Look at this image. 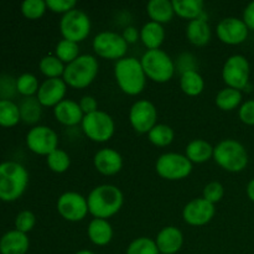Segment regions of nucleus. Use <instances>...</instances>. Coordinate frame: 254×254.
Here are the masks:
<instances>
[{
  "label": "nucleus",
  "instance_id": "49",
  "mask_svg": "<svg viewBox=\"0 0 254 254\" xmlns=\"http://www.w3.org/2000/svg\"><path fill=\"white\" fill-rule=\"evenodd\" d=\"M74 254H96V253L92 252V251H88V250H81V251H78V252H76Z\"/></svg>",
  "mask_w": 254,
  "mask_h": 254
},
{
  "label": "nucleus",
  "instance_id": "36",
  "mask_svg": "<svg viewBox=\"0 0 254 254\" xmlns=\"http://www.w3.org/2000/svg\"><path fill=\"white\" fill-rule=\"evenodd\" d=\"M40 84L41 83L35 74L25 72L16 78V91L24 97H34L37 94Z\"/></svg>",
  "mask_w": 254,
  "mask_h": 254
},
{
  "label": "nucleus",
  "instance_id": "45",
  "mask_svg": "<svg viewBox=\"0 0 254 254\" xmlns=\"http://www.w3.org/2000/svg\"><path fill=\"white\" fill-rule=\"evenodd\" d=\"M78 103L84 114H89L98 111V101H97L96 97L91 96V94H84V96H82Z\"/></svg>",
  "mask_w": 254,
  "mask_h": 254
},
{
  "label": "nucleus",
  "instance_id": "32",
  "mask_svg": "<svg viewBox=\"0 0 254 254\" xmlns=\"http://www.w3.org/2000/svg\"><path fill=\"white\" fill-rule=\"evenodd\" d=\"M20 121L19 106L11 99H0V126L10 128L16 126Z\"/></svg>",
  "mask_w": 254,
  "mask_h": 254
},
{
  "label": "nucleus",
  "instance_id": "1",
  "mask_svg": "<svg viewBox=\"0 0 254 254\" xmlns=\"http://www.w3.org/2000/svg\"><path fill=\"white\" fill-rule=\"evenodd\" d=\"M89 213L93 218H108L121 211L124 203L123 191L112 184H102L91 190L87 196Z\"/></svg>",
  "mask_w": 254,
  "mask_h": 254
},
{
  "label": "nucleus",
  "instance_id": "31",
  "mask_svg": "<svg viewBox=\"0 0 254 254\" xmlns=\"http://www.w3.org/2000/svg\"><path fill=\"white\" fill-rule=\"evenodd\" d=\"M148 139L153 145L164 148L173 143L175 139V131L168 124L158 123L148 133Z\"/></svg>",
  "mask_w": 254,
  "mask_h": 254
},
{
  "label": "nucleus",
  "instance_id": "37",
  "mask_svg": "<svg viewBox=\"0 0 254 254\" xmlns=\"http://www.w3.org/2000/svg\"><path fill=\"white\" fill-rule=\"evenodd\" d=\"M155 240L149 237H138L131 241L127 247L126 254H159Z\"/></svg>",
  "mask_w": 254,
  "mask_h": 254
},
{
  "label": "nucleus",
  "instance_id": "15",
  "mask_svg": "<svg viewBox=\"0 0 254 254\" xmlns=\"http://www.w3.org/2000/svg\"><path fill=\"white\" fill-rule=\"evenodd\" d=\"M216 215V207L203 197H196L189 201L183 208V220L188 225L200 227L212 221Z\"/></svg>",
  "mask_w": 254,
  "mask_h": 254
},
{
  "label": "nucleus",
  "instance_id": "16",
  "mask_svg": "<svg viewBox=\"0 0 254 254\" xmlns=\"http://www.w3.org/2000/svg\"><path fill=\"white\" fill-rule=\"evenodd\" d=\"M216 34L223 44L240 45L247 40L250 29L240 17L227 16L220 20L216 26Z\"/></svg>",
  "mask_w": 254,
  "mask_h": 254
},
{
  "label": "nucleus",
  "instance_id": "40",
  "mask_svg": "<svg viewBox=\"0 0 254 254\" xmlns=\"http://www.w3.org/2000/svg\"><path fill=\"white\" fill-rule=\"evenodd\" d=\"M36 225V216L32 211L24 210L20 211L15 218V230L22 233H29Z\"/></svg>",
  "mask_w": 254,
  "mask_h": 254
},
{
  "label": "nucleus",
  "instance_id": "7",
  "mask_svg": "<svg viewBox=\"0 0 254 254\" xmlns=\"http://www.w3.org/2000/svg\"><path fill=\"white\" fill-rule=\"evenodd\" d=\"M193 164L185 154L169 151L156 159L155 171L160 178L170 181L184 180L192 173Z\"/></svg>",
  "mask_w": 254,
  "mask_h": 254
},
{
  "label": "nucleus",
  "instance_id": "34",
  "mask_svg": "<svg viewBox=\"0 0 254 254\" xmlns=\"http://www.w3.org/2000/svg\"><path fill=\"white\" fill-rule=\"evenodd\" d=\"M47 166L56 174H64L71 166V156L64 149H56L46 156Z\"/></svg>",
  "mask_w": 254,
  "mask_h": 254
},
{
  "label": "nucleus",
  "instance_id": "6",
  "mask_svg": "<svg viewBox=\"0 0 254 254\" xmlns=\"http://www.w3.org/2000/svg\"><path fill=\"white\" fill-rule=\"evenodd\" d=\"M146 77L156 83L169 82L175 74V61L161 49L146 50L140 59Z\"/></svg>",
  "mask_w": 254,
  "mask_h": 254
},
{
  "label": "nucleus",
  "instance_id": "19",
  "mask_svg": "<svg viewBox=\"0 0 254 254\" xmlns=\"http://www.w3.org/2000/svg\"><path fill=\"white\" fill-rule=\"evenodd\" d=\"M155 243L160 253L175 254L183 247L184 235L175 226H165L156 235Z\"/></svg>",
  "mask_w": 254,
  "mask_h": 254
},
{
  "label": "nucleus",
  "instance_id": "12",
  "mask_svg": "<svg viewBox=\"0 0 254 254\" xmlns=\"http://www.w3.org/2000/svg\"><path fill=\"white\" fill-rule=\"evenodd\" d=\"M129 123L140 134H148L158 124V109L149 99H138L129 109Z\"/></svg>",
  "mask_w": 254,
  "mask_h": 254
},
{
  "label": "nucleus",
  "instance_id": "8",
  "mask_svg": "<svg viewBox=\"0 0 254 254\" xmlns=\"http://www.w3.org/2000/svg\"><path fill=\"white\" fill-rule=\"evenodd\" d=\"M81 127L84 135L96 143H106L116 133V122L113 117L101 109L84 114Z\"/></svg>",
  "mask_w": 254,
  "mask_h": 254
},
{
  "label": "nucleus",
  "instance_id": "10",
  "mask_svg": "<svg viewBox=\"0 0 254 254\" xmlns=\"http://www.w3.org/2000/svg\"><path fill=\"white\" fill-rule=\"evenodd\" d=\"M92 49H93L94 54L101 59L118 61V60L126 57L127 51H128V44L123 39L122 34L104 30V31L98 32L93 37Z\"/></svg>",
  "mask_w": 254,
  "mask_h": 254
},
{
  "label": "nucleus",
  "instance_id": "39",
  "mask_svg": "<svg viewBox=\"0 0 254 254\" xmlns=\"http://www.w3.org/2000/svg\"><path fill=\"white\" fill-rule=\"evenodd\" d=\"M202 197L213 205L221 202L225 197V186L220 181H211L203 188Z\"/></svg>",
  "mask_w": 254,
  "mask_h": 254
},
{
  "label": "nucleus",
  "instance_id": "3",
  "mask_svg": "<svg viewBox=\"0 0 254 254\" xmlns=\"http://www.w3.org/2000/svg\"><path fill=\"white\" fill-rule=\"evenodd\" d=\"M29 185V173L24 165L16 161L0 164V200L5 202L16 201Z\"/></svg>",
  "mask_w": 254,
  "mask_h": 254
},
{
  "label": "nucleus",
  "instance_id": "44",
  "mask_svg": "<svg viewBox=\"0 0 254 254\" xmlns=\"http://www.w3.org/2000/svg\"><path fill=\"white\" fill-rule=\"evenodd\" d=\"M238 117L242 123L254 126V99H248L241 104L238 108Z\"/></svg>",
  "mask_w": 254,
  "mask_h": 254
},
{
  "label": "nucleus",
  "instance_id": "17",
  "mask_svg": "<svg viewBox=\"0 0 254 254\" xmlns=\"http://www.w3.org/2000/svg\"><path fill=\"white\" fill-rule=\"evenodd\" d=\"M67 88L68 86L62 77L46 78L40 84L36 97L42 107H56L60 102L66 98Z\"/></svg>",
  "mask_w": 254,
  "mask_h": 254
},
{
  "label": "nucleus",
  "instance_id": "46",
  "mask_svg": "<svg viewBox=\"0 0 254 254\" xmlns=\"http://www.w3.org/2000/svg\"><path fill=\"white\" fill-rule=\"evenodd\" d=\"M122 36L126 40L127 44H134V42L138 41L140 39V30L136 29L133 25H128V26L124 27L123 32H122Z\"/></svg>",
  "mask_w": 254,
  "mask_h": 254
},
{
  "label": "nucleus",
  "instance_id": "41",
  "mask_svg": "<svg viewBox=\"0 0 254 254\" xmlns=\"http://www.w3.org/2000/svg\"><path fill=\"white\" fill-rule=\"evenodd\" d=\"M175 61V68L180 74L185 73L189 71H197L198 62L195 55L191 52H183L178 56V59L174 60Z\"/></svg>",
  "mask_w": 254,
  "mask_h": 254
},
{
  "label": "nucleus",
  "instance_id": "11",
  "mask_svg": "<svg viewBox=\"0 0 254 254\" xmlns=\"http://www.w3.org/2000/svg\"><path fill=\"white\" fill-rule=\"evenodd\" d=\"M251 64L247 57L235 54L228 57L222 66V79L226 86L238 91L246 89L250 84Z\"/></svg>",
  "mask_w": 254,
  "mask_h": 254
},
{
  "label": "nucleus",
  "instance_id": "50",
  "mask_svg": "<svg viewBox=\"0 0 254 254\" xmlns=\"http://www.w3.org/2000/svg\"><path fill=\"white\" fill-rule=\"evenodd\" d=\"M159 254H163V253H159Z\"/></svg>",
  "mask_w": 254,
  "mask_h": 254
},
{
  "label": "nucleus",
  "instance_id": "26",
  "mask_svg": "<svg viewBox=\"0 0 254 254\" xmlns=\"http://www.w3.org/2000/svg\"><path fill=\"white\" fill-rule=\"evenodd\" d=\"M146 12L151 21L164 25L171 21L175 15L173 1L170 0H150L146 4Z\"/></svg>",
  "mask_w": 254,
  "mask_h": 254
},
{
  "label": "nucleus",
  "instance_id": "20",
  "mask_svg": "<svg viewBox=\"0 0 254 254\" xmlns=\"http://www.w3.org/2000/svg\"><path fill=\"white\" fill-rule=\"evenodd\" d=\"M54 116L59 123L67 127H74L82 123L84 113L82 112L78 102L64 98L56 107H54Z\"/></svg>",
  "mask_w": 254,
  "mask_h": 254
},
{
  "label": "nucleus",
  "instance_id": "48",
  "mask_svg": "<svg viewBox=\"0 0 254 254\" xmlns=\"http://www.w3.org/2000/svg\"><path fill=\"white\" fill-rule=\"evenodd\" d=\"M246 192H247L248 198L254 203V178L250 183L247 184V189H246Z\"/></svg>",
  "mask_w": 254,
  "mask_h": 254
},
{
  "label": "nucleus",
  "instance_id": "27",
  "mask_svg": "<svg viewBox=\"0 0 254 254\" xmlns=\"http://www.w3.org/2000/svg\"><path fill=\"white\" fill-rule=\"evenodd\" d=\"M174 11L178 16L190 20L198 19L205 14L202 0H173Z\"/></svg>",
  "mask_w": 254,
  "mask_h": 254
},
{
  "label": "nucleus",
  "instance_id": "13",
  "mask_svg": "<svg viewBox=\"0 0 254 254\" xmlns=\"http://www.w3.org/2000/svg\"><path fill=\"white\" fill-rule=\"evenodd\" d=\"M57 212L68 222L83 221L89 213L87 197L76 191H66L57 198Z\"/></svg>",
  "mask_w": 254,
  "mask_h": 254
},
{
  "label": "nucleus",
  "instance_id": "30",
  "mask_svg": "<svg viewBox=\"0 0 254 254\" xmlns=\"http://www.w3.org/2000/svg\"><path fill=\"white\" fill-rule=\"evenodd\" d=\"M20 117L21 121L27 124H35L40 121L42 116V104L40 103L36 96L24 97L19 104Z\"/></svg>",
  "mask_w": 254,
  "mask_h": 254
},
{
  "label": "nucleus",
  "instance_id": "22",
  "mask_svg": "<svg viewBox=\"0 0 254 254\" xmlns=\"http://www.w3.org/2000/svg\"><path fill=\"white\" fill-rule=\"evenodd\" d=\"M114 231L111 222L104 218H92L87 227V236L93 245L103 247L113 240Z\"/></svg>",
  "mask_w": 254,
  "mask_h": 254
},
{
  "label": "nucleus",
  "instance_id": "42",
  "mask_svg": "<svg viewBox=\"0 0 254 254\" xmlns=\"http://www.w3.org/2000/svg\"><path fill=\"white\" fill-rule=\"evenodd\" d=\"M47 9L55 14H67L71 10L76 9V0H46Z\"/></svg>",
  "mask_w": 254,
  "mask_h": 254
},
{
  "label": "nucleus",
  "instance_id": "23",
  "mask_svg": "<svg viewBox=\"0 0 254 254\" xmlns=\"http://www.w3.org/2000/svg\"><path fill=\"white\" fill-rule=\"evenodd\" d=\"M185 34L189 41L195 45V46H205V45H207L211 40L212 31H211V26L207 22L205 14L198 17V19L190 20L186 25Z\"/></svg>",
  "mask_w": 254,
  "mask_h": 254
},
{
  "label": "nucleus",
  "instance_id": "35",
  "mask_svg": "<svg viewBox=\"0 0 254 254\" xmlns=\"http://www.w3.org/2000/svg\"><path fill=\"white\" fill-rule=\"evenodd\" d=\"M55 56L59 57L64 64H68L79 56V45L77 42L62 39L55 46Z\"/></svg>",
  "mask_w": 254,
  "mask_h": 254
},
{
  "label": "nucleus",
  "instance_id": "29",
  "mask_svg": "<svg viewBox=\"0 0 254 254\" xmlns=\"http://www.w3.org/2000/svg\"><path fill=\"white\" fill-rule=\"evenodd\" d=\"M180 88L186 96H200L205 89V78L198 71H189L180 74Z\"/></svg>",
  "mask_w": 254,
  "mask_h": 254
},
{
  "label": "nucleus",
  "instance_id": "38",
  "mask_svg": "<svg viewBox=\"0 0 254 254\" xmlns=\"http://www.w3.org/2000/svg\"><path fill=\"white\" fill-rule=\"evenodd\" d=\"M46 0H25L21 2V12L30 20L40 19L46 12Z\"/></svg>",
  "mask_w": 254,
  "mask_h": 254
},
{
  "label": "nucleus",
  "instance_id": "25",
  "mask_svg": "<svg viewBox=\"0 0 254 254\" xmlns=\"http://www.w3.org/2000/svg\"><path fill=\"white\" fill-rule=\"evenodd\" d=\"M213 148L205 139H193L186 145L185 155L192 164H203L213 158Z\"/></svg>",
  "mask_w": 254,
  "mask_h": 254
},
{
  "label": "nucleus",
  "instance_id": "18",
  "mask_svg": "<svg viewBox=\"0 0 254 254\" xmlns=\"http://www.w3.org/2000/svg\"><path fill=\"white\" fill-rule=\"evenodd\" d=\"M123 156L113 148H102L93 156V165L99 174L112 176L123 169Z\"/></svg>",
  "mask_w": 254,
  "mask_h": 254
},
{
  "label": "nucleus",
  "instance_id": "28",
  "mask_svg": "<svg viewBox=\"0 0 254 254\" xmlns=\"http://www.w3.org/2000/svg\"><path fill=\"white\" fill-rule=\"evenodd\" d=\"M243 94L242 91H238L231 87H225L216 94L215 103L221 111L231 112L240 108L241 104L243 103Z\"/></svg>",
  "mask_w": 254,
  "mask_h": 254
},
{
  "label": "nucleus",
  "instance_id": "14",
  "mask_svg": "<svg viewBox=\"0 0 254 254\" xmlns=\"http://www.w3.org/2000/svg\"><path fill=\"white\" fill-rule=\"evenodd\" d=\"M26 145L32 153L47 156L59 149V135L47 126H35L27 131Z\"/></svg>",
  "mask_w": 254,
  "mask_h": 254
},
{
  "label": "nucleus",
  "instance_id": "24",
  "mask_svg": "<svg viewBox=\"0 0 254 254\" xmlns=\"http://www.w3.org/2000/svg\"><path fill=\"white\" fill-rule=\"evenodd\" d=\"M139 30H140V40L146 49H160V46L163 45L166 36L164 25L149 20Z\"/></svg>",
  "mask_w": 254,
  "mask_h": 254
},
{
  "label": "nucleus",
  "instance_id": "21",
  "mask_svg": "<svg viewBox=\"0 0 254 254\" xmlns=\"http://www.w3.org/2000/svg\"><path fill=\"white\" fill-rule=\"evenodd\" d=\"M30 247V240L26 233L17 230L7 231L0 238L1 254H26Z\"/></svg>",
  "mask_w": 254,
  "mask_h": 254
},
{
  "label": "nucleus",
  "instance_id": "4",
  "mask_svg": "<svg viewBox=\"0 0 254 254\" xmlns=\"http://www.w3.org/2000/svg\"><path fill=\"white\" fill-rule=\"evenodd\" d=\"M99 72V62L94 55L81 54L76 60L66 64L64 81L72 88H86L93 83Z\"/></svg>",
  "mask_w": 254,
  "mask_h": 254
},
{
  "label": "nucleus",
  "instance_id": "2",
  "mask_svg": "<svg viewBox=\"0 0 254 254\" xmlns=\"http://www.w3.org/2000/svg\"><path fill=\"white\" fill-rule=\"evenodd\" d=\"M114 78L122 92L128 96H138L145 88L148 77L144 72L140 60L126 56L116 61Z\"/></svg>",
  "mask_w": 254,
  "mask_h": 254
},
{
  "label": "nucleus",
  "instance_id": "9",
  "mask_svg": "<svg viewBox=\"0 0 254 254\" xmlns=\"http://www.w3.org/2000/svg\"><path fill=\"white\" fill-rule=\"evenodd\" d=\"M60 32L62 39L79 44L88 37L92 29L91 17L81 9H73L62 15L60 20Z\"/></svg>",
  "mask_w": 254,
  "mask_h": 254
},
{
  "label": "nucleus",
  "instance_id": "5",
  "mask_svg": "<svg viewBox=\"0 0 254 254\" xmlns=\"http://www.w3.org/2000/svg\"><path fill=\"white\" fill-rule=\"evenodd\" d=\"M213 160L220 168L230 173H241L248 165V151L236 139H223L213 148Z\"/></svg>",
  "mask_w": 254,
  "mask_h": 254
},
{
  "label": "nucleus",
  "instance_id": "47",
  "mask_svg": "<svg viewBox=\"0 0 254 254\" xmlns=\"http://www.w3.org/2000/svg\"><path fill=\"white\" fill-rule=\"evenodd\" d=\"M242 20L245 21V24L247 25L248 29L253 30L254 31V0L253 1L248 2L247 6L243 10Z\"/></svg>",
  "mask_w": 254,
  "mask_h": 254
},
{
  "label": "nucleus",
  "instance_id": "33",
  "mask_svg": "<svg viewBox=\"0 0 254 254\" xmlns=\"http://www.w3.org/2000/svg\"><path fill=\"white\" fill-rule=\"evenodd\" d=\"M39 68L47 78H60L64 76L66 64L55 55H46L40 60Z\"/></svg>",
  "mask_w": 254,
  "mask_h": 254
},
{
  "label": "nucleus",
  "instance_id": "43",
  "mask_svg": "<svg viewBox=\"0 0 254 254\" xmlns=\"http://www.w3.org/2000/svg\"><path fill=\"white\" fill-rule=\"evenodd\" d=\"M15 91H16V79L9 74L0 76V99H10L14 96Z\"/></svg>",
  "mask_w": 254,
  "mask_h": 254
}]
</instances>
